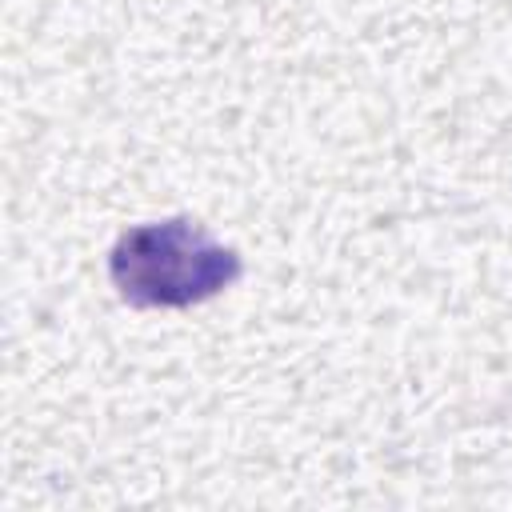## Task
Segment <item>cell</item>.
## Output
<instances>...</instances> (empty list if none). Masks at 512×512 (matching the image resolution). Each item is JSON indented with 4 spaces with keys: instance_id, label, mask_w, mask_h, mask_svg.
<instances>
[{
    "instance_id": "1",
    "label": "cell",
    "mask_w": 512,
    "mask_h": 512,
    "mask_svg": "<svg viewBox=\"0 0 512 512\" xmlns=\"http://www.w3.org/2000/svg\"><path fill=\"white\" fill-rule=\"evenodd\" d=\"M244 260L192 216L132 224L108 252L116 292L136 308H184L232 288Z\"/></svg>"
}]
</instances>
